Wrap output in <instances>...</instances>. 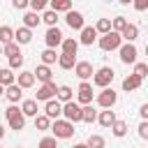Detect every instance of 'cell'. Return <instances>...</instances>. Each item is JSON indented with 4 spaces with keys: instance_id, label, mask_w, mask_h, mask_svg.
I'll return each mask as SVG.
<instances>
[{
    "instance_id": "11",
    "label": "cell",
    "mask_w": 148,
    "mask_h": 148,
    "mask_svg": "<svg viewBox=\"0 0 148 148\" xmlns=\"http://www.w3.org/2000/svg\"><path fill=\"white\" fill-rule=\"evenodd\" d=\"M65 23H67L72 30H79V32H81V30H83V25H86V21H83V14H81V12H74V9L65 14Z\"/></svg>"
},
{
    "instance_id": "44",
    "label": "cell",
    "mask_w": 148,
    "mask_h": 148,
    "mask_svg": "<svg viewBox=\"0 0 148 148\" xmlns=\"http://www.w3.org/2000/svg\"><path fill=\"white\" fill-rule=\"evenodd\" d=\"M28 5H30V0H12V7H14V9H18V12L28 9Z\"/></svg>"
},
{
    "instance_id": "8",
    "label": "cell",
    "mask_w": 148,
    "mask_h": 148,
    "mask_svg": "<svg viewBox=\"0 0 148 148\" xmlns=\"http://www.w3.org/2000/svg\"><path fill=\"white\" fill-rule=\"evenodd\" d=\"M62 116H65V120L67 123H79L81 120V106L72 99V102H67V104H62Z\"/></svg>"
},
{
    "instance_id": "13",
    "label": "cell",
    "mask_w": 148,
    "mask_h": 148,
    "mask_svg": "<svg viewBox=\"0 0 148 148\" xmlns=\"http://www.w3.org/2000/svg\"><path fill=\"white\" fill-rule=\"evenodd\" d=\"M74 74L81 79V81H88V79H92V74H95V69H92V65L88 62V60H76V67H74Z\"/></svg>"
},
{
    "instance_id": "2",
    "label": "cell",
    "mask_w": 148,
    "mask_h": 148,
    "mask_svg": "<svg viewBox=\"0 0 148 148\" xmlns=\"http://www.w3.org/2000/svg\"><path fill=\"white\" fill-rule=\"evenodd\" d=\"M51 132L56 139H69V136H74V125L67 123L65 118H58L51 123Z\"/></svg>"
},
{
    "instance_id": "50",
    "label": "cell",
    "mask_w": 148,
    "mask_h": 148,
    "mask_svg": "<svg viewBox=\"0 0 148 148\" xmlns=\"http://www.w3.org/2000/svg\"><path fill=\"white\" fill-rule=\"evenodd\" d=\"M146 56H148V44H146Z\"/></svg>"
},
{
    "instance_id": "42",
    "label": "cell",
    "mask_w": 148,
    "mask_h": 148,
    "mask_svg": "<svg viewBox=\"0 0 148 148\" xmlns=\"http://www.w3.org/2000/svg\"><path fill=\"white\" fill-rule=\"evenodd\" d=\"M23 67V56H14V58H9V69L14 72V69H21Z\"/></svg>"
},
{
    "instance_id": "29",
    "label": "cell",
    "mask_w": 148,
    "mask_h": 148,
    "mask_svg": "<svg viewBox=\"0 0 148 148\" xmlns=\"http://www.w3.org/2000/svg\"><path fill=\"white\" fill-rule=\"evenodd\" d=\"M58 56H60V53H56V49H44V51H42V65L51 67L53 62H58Z\"/></svg>"
},
{
    "instance_id": "17",
    "label": "cell",
    "mask_w": 148,
    "mask_h": 148,
    "mask_svg": "<svg viewBox=\"0 0 148 148\" xmlns=\"http://www.w3.org/2000/svg\"><path fill=\"white\" fill-rule=\"evenodd\" d=\"M14 42L18 44V46H23V44H30L32 42V30H28V28H18V30H14Z\"/></svg>"
},
{
    "instance_id": "21",
    "label": "cell",
    "mask_w": 148,
    "mask_h": 148,
    "mask_svg": "<svg viewBox=\"0 0 148 148\" xmlns=\"http://www.w3.org/2000/svg\"><path fill=\"white\" fill-rule=\"evenodd\" d=\"M60 49H62V53H67V56H76V51H79V39L65 37L62 44H60Z\"/></svg>"
},
{
    "instance_id": "19",
    "label": "cell",
    "mask_w": 148,
    "mask_h": 148,
    "mask_svg": "<svg viewBox=\"0 0 148 148\" xmlns=\"http://www.w3.org/2000/svg\"><path fill=\"white\" fill-rule=\"evenodd\" d=\"M141 83H143V79H139L136 74H130V76H125V79H123V90H125V92L139 90V88H141Z\"/></svg>"
},
{
    "instance_id": "15",
    "label": "cell",
    "mask_w": 148,
    "mask_h": 148,
    "mask_svg": "<svg viewBox=\"0 0 148 148\" xmlns=\"http://www.w3.org/2000/svg\"><path fill=\"white\" fill-rule=\"evenodd\" d=\"M35 81H37V79H35V74H32V72H28V69H21V72H18V76H16V86H18L21 90L32 88V86H35Z\"/></svg>"
},
{
    "instance_id": "31",
    "label": "cell",
    "mask_w": 148,
    "mask_h": 148,
    "mask_svg": "<svg viewBox=\"0 0 148 148\" xmlns=\"http://www.w3.org/2000/svg\"><path fill=\"white\" fill-rule=\"evenodd\" d=\"M81 120H83V123H95V120H97V111L92 109V104L81 106Z\"/></svg>"
},
{
    "instance_id": "16",
    "label": "cell",
    "mask_w": 148,
    "mask_h": 148,
    "mask_svg": "<svg viewBox=\"0 0 148 148\" xmlns=\"http://www.w3.org/2000/svg\"><path fill=\"white\" fill-rule=\"evenodd\" d=\"M120 37H123V42H125V44H134V42H136V37H139V28H136L134 23H127V25H125V30L120 32Z\"/></svg>"
},
{
    "instance_id": "37",
    "label": "cell",
    "mask_w": 148,
    "mask_h": 148,
    "mask_svg": "<svg viewBox=\"0 0 148 148\" xmlns=\"http://www.w3.org/2000/svg\"><path fill=\"white\" fill-rule=\"evenodd\" d=\"M2 56H7V58H14V56H21V46H18L16 42H12V44H7V46H2Z\"/></svg>"
},
{
    "instance_id": "43",
    "label": "cell",
    "mask_w": 148,
    "mask_h": 148,
    "mask_svg": "<svg viewBox=\"0 0 148 148\" xmlns=\"http://www.w3.org/2000/svg\"><path fill=\"white\" fill-rule=\"evenodd\" d=\"M136 130H139V136H141V139H146V141H148V120H141V123H139V127H136Z\"/></svg>"
},
{
    "instance_id": "20",
    "label": "cell",
    "mask_w": 148,
    "mask_h": 148,
    "mask_svg": "<svg viewBox=\"0 0 148 148\" xmlns=\"http://www.w3.org/2000/svg\"><path fill=\"white\" fill-rule=\"evenodd\" d=\"M116 120H118V118H116V111H111V109H104V111L97 113V123H99L102 127H111Z\"/></svg>"
},
{
    "instance_id": "35",
    "label": "cell",
    "mask_w": 148,
    "mask_h": 148,
    "mask_svg": "<svg viewBox=\"0 0 148 148\" xmlns=\"http://www.w3.org/2000/svg\"><path fill=\"white\" fill-rule=\"evenodd\" d=\"M51 123H53V120H49V118L42 113V116H37V118H35V130L46 132V130H51Z\"/></svg>"
},
{
    "instance_id": "24",
    "label": "cell",
    "mask_w": 148,
    "mask_h": 148,
    "mask_svg": "<svg viewBox=\"0 0 148 148\" xmlns=\"http://www.w3.org/2000/svg\"><path fill=\"white\" fill-rule=\"evenodd\" d=\"M49 9L56 12V14L58 12H65L67 14V12H72V0H51L49 2Z\"/></svg>"
},
{
    "instance_id": "46",
    "label": "cell",
    "mask_w": 148,
    "mask_h": 148,
    "mask_svg": "<svg viewBox=\"0 0 148 148\" xmlns=\"http://www.w3.org/2000/svg\"><path fill=\"white\" fill-rule=\"evenodd\" d=\"M139 116H141V120H148V104H141V109H139Z\"/></svg>"
},
{
    "instance_id": "47",
    "label": "cell",
    "mask_w": 148,
    "mask_h": 148,
    "mask_svg": "<svg viewBox=\"0 0 148 148\" xmlns=\"http://www.w3.org/2000/svg\"><path fill=\"white\" fill-rule=\"evenodd\" d=\"M72 148H88V146H86V143H74Z\"/></svg>"
},
{
    "instance_id": "12",
    "label": "cell",
    "mask_w": 148,
    "mask_h": 148,
    "mask_svg": "<svg viewBox=\"0 0 148 148\" xmlns=\"http://www.w3.org/2000/svg\"><path fill=\"white\" fill-rule=\"evenodd\" d=\"M95 42H97V30H95V25H83V30L79 32V44L92 46Z\"/></svg>"
},
{
    "instance_id": "30",
    "label": "cell",
    "mask_w": 148,
    "mask_h": 148,
    "mask_svg": "<svg viewBox=\"0 0 148 148\" xmlns=\"http://www.w3.org/2000/svg\"><path fill=\"white\" fill-rule=\"evenodd\" d=\"M58 65H60L62 69H74V67H76V56L60 53V56H58Z\"/></svg>"
},
{
    "instance_id": "39",
    "label": "cell",
    "mask_w": 148,
    "mask_h": 148,
    "mask_svg": "<svg viewBox=\"0 0 148 148\" xmlns=\"http://www.w3.org/2000/svg\"><path fill=\"white\" fill-rule=\"evenodd\" d=\"M30 12H35V14H39V12H46V7H49V2L46 0H30Z\"/></svg>"
},
{
    "instance_id": "18",
    "label": "cell",
    "mask_w": 148,
    "mask_h": 148,
    "mask_svg": "<svg viewBox=\"0 0 148 148\" xmlns=\"http://www.w3.org/2000/svg\"><path fill=\"white\" fill-rule=\"evenodd\" d=\"M32 74H35V79L42 81V83H51V81H53V72H51V67H46V65H37V69H35Z\"/></svg>"
},
{
    "instance_id": "40",
    "label": "cell",
    "mask_w": 148,
    "mask_h": 148,
    "mask_svg": "<svg viewBox=\"0 0 148 148\" xmlns=\"http://www.w3.org/2000/svg\"><path fill=\"white\" fill-rule=\"evenodd\" d=\"M132 74H136L139 79H146L148 76V62H134V72Z\"/></svg>"
},
{
    "instance_id": "28",
    "label": "cell",
    "mask_w": 148,
    "mask_h": 148,
    "mask_svg": "<svg viewBox=\"0 0 148 148\" xmlns=\"http://www.w3.org/2000/svg\"><path fill=\"white\" fill-rule=\"evenodd\" d=\"M14 42V28L9 25H0V46H7Z\"/></svg>"
},
{
    "instance_id": "27",
    "label": "cell",
    "mask_w": 148,
    "mask_h": 148,
    "mask_svg": "<svg viewBox=\"0 0 148 148\" xmlns=\"http://www.w3.org/2000/svg\"><path fill=\"white\" fill-rule=\"evenodd\" d=\"M5 97H7V99H9L12 104H16V102H18L21 97H23V90H21V88H18V86L14 83V86H9V88H5Z\"/></svg>"
},
{
    "instance_id": "45",
    "label": "cell",
    "mask_w": 148,
    "mask_h": 148,
    "mask_svg": "<svg viewBox=\"0 0 148 148\" xmlns=\"http://www.w3.org/2000/svg\"><path fill=\"white\" fill-rule=\"evenodd\" d=\"M132 7H134L136 12H146V9H148V0H134Z\"/></svg>"
},
{
    "instance_id": "51",
    "label": "cell",
    "mask_w": 148,
    "mask_h": 148,
    "mask_svg": "<svg viewBox=\"0 0 148 148\" xmlns=\"http://www.w3.org/2000/svg\"><path fill=\"white\" fill-rule=\"evenodd\" d=\"M0 56H2V46H0Z\"/></svg>"
},
{
    "instance_id": "48",
    "label": "cell",
    "mask_w": 148,
    "mask_h": 148,
    "mask_svg": "<svg viewBox=\"0 0 148 148\" xmlns=\"http://www.w3.org/2000/svg\"><path fill=\"white\" fill-rule=\"evenodd\" d=\"M2 136H5V127L0 125V139H2Z\"/></svg>"
},
{
    "instance_id": "49",
    "label": "cell",
    "mask_w": 148,
    "mask_h": 148,
    "mask_svg": "<svg viewBox=\"0 0 148 148\" xmlns=\"http://www.w3.org/2000/svg\"><path fill=\"white\" fill-rule=\"evenodd\" d=\"M0 95H5V88H2V86H0Z\"/></svg>"
},
{
    "instance_id": "14",
    "label": "cell",
    "mask_w": 148,
    "mask_h": 148,
    "mask_svg": "<svg viewBox=\"0 0 148 148\" xmlns=\"http://www.w3.org/2000/svg\"><path fill=\"white\" fill-rule=\"evenodd\" d=\"M44 116H46L49 120H58V118L62 116V104H60L58 99L46 102V104H44Z\"/></svg>"
},
{
    "instance_id": "10",
    "label": "cell",
    "mask_w": 148,
    "mask_h": 148,
    "mask_svg": "<svg viewBox=\"0 0 148 148\" xmlns=\"http://www.w3.org/2000/svg\"><path fill=\"white\" fill-rule=\"evenodd\" d=\"M118 53H120V62H125V65H134L136 62V46L134 44H125L123 42Z\"/></svg>"
},
{
    "instance_id": "1",
    "label": "cell",
    "mask_w": 148,
    "mask_h": 148,
    "mask_svg": "<svg viewBox=\"0 0 148 148\" xmlns=\"http://www.w3.org/2000/svg\"><path fill=\"white\" fill-rule=\"evenodd\" d=\"M5 118H7V125H9V130H16V132H21L23 127H25V116L21 113V109L18 106H7L5 109Z\"/></svg>"
},
{
    "instance_id": "23",
    "label": "cell",
    "mask_w": 148,
    "mask_h": 148,
    "mask_svg": "<svg viewBox=\"0 0 148 148\" xmlns=\"http://www.w3.org/2000/svg\"><path fill=\"white\" fill-rule=\"evenodd\" d=\"M16 83V74L9 69V67H2L0 69V86L2 88H9V86H14Z\"/></svg>"
},
{
    "instance_id": "3",
    "label": "cell",
    "mask_w": 148,
    "mask_h": 148,
    "mask_svg": "<svg viewBox=\"0 0 148 148\" xmlns=\"http://www.w3.org/2000/svg\"><path fill=\"white\" fill-rule=\"evenodd\" d=\"M97 44H99V49L102 51H118L120 46H123V37L118 35V32H109V35H102L99 39H97Z\"/></svg>"
},
{
    "instance_id": "34",
    "label": "cell",
    "mask_w": 148,
    "mask_h": 148,
    "mask_svg": "<svg viewBox=\"0 0 148 148\" xmlns=\"http://www.w3.org/2000/svg\"><path fill=\"white\" fill-rule=\"evenodd\" d=\"M86 146H88V148H104V146H106V141H104V136H102V134H90V136H88V141H86Z\"/></svg>"
},
{
    "instance_id": "38",
    "label": "cell",
    "mask_w": 148,
    "mask_h": 148,
    "mask_svg": "<svg viewBox=\"0 0 148 148\" xmlns=\"http://www.w3.org/2000/svg\"><path fill=\"white\" fill-rule=\"evenodd\" d=\"M42 21H44L49 28H56V23H58V14H56V12H51V9H46V12L42 14Z\"/></svg>"
},
{
    "instance_id": "33",
    "label": "cell",
    "mask_w": 148,
    "mask_h": 148,
    "mask_svg": "<svg viewBox=\"0 0 148 148\" xmlns=\"http://www.w3.org/2000/svg\"><path fill=\"white\" fill-rule=\"evenodd\" d=\"M95 30H97V35H109L111 32V18H97Z\"/></svg>"
},
{
    "instance_id": "52",
    "label": "cell",
    "mask_w": 148,
    "mask_h": 148,
    "mask_svg": "<svg viewBox=\"0 0 148 148\" xmlns=\"http://www.w3.org/2000/svg\"><path fill=\"white\" fill-rule=\"evenodd\" d=\"M0 69H2V67H0Z\"/></svg>"
},
{
    "instance_id": "41",
    "label": "cell",
    "mask_w": 148,
    "mask_h": 148,
    "mask_svg": "<svg viewBox=\"0 0 148 148\" xmlns=\"http://www.w3.org/2000/svg\"><path fill=\"white\" fill-rule=\"evenodd\" d=\"M37 148H58V139H56V136H44V139L37 143Z\"/></svg>"
},
{
    "instance_id": "6",
    "label": "cell",
    "mask_w": 148,
    "mask_h": 148,
    "mask_svg": "<svg viewBox=\"0 0 148 148\" xmlns=\"http://www.w3.org/2000/svg\"><path fill=\"white\" fill-rule=\"evenodd\" d=\"M116 102H118V92L113 88H104L97 95V106H102V109H113Z\"/></svg>"
},
{
    "instance_id": "7",
    "label": "cell",
    "mask_w": 148,
    "mask_h": 148,
    "mask_svg": "<svg viewBox=\"0 0 148 148\" xmlns=\"http://www.w3.org/2000/svg\"><path fill=\"white\" fill-rule=\"evenodd\" d=\"M76 104L79 106H88V104H92V83H88V81H81V86H79V90H76Z\"/></svg>"
},
{
    "instance_id": "32",
    "label": "cell",
    "mask_w": 148,
    "mask_h": 148,
    "mask_svg": "<svg viewBox=\"0 0 148 148\" xmlns=\"http://www.w3.org/2000/svg\"><path fill=\"white\" fill-rule=\"evenodd\" d=\"M111 134L118 136V139H123V136L127 134V123H125V120H116V123L111 125Z\"/></svg>"
},
{
    "instance_id": "4",
    "label": "cell",
    "mask_w": 148,
    "mask_h": 148,
    "mask_svg": "<svg viewBox=\"0 0 148 148\" xmlns=\"http://www.w3.org/2000/svg\"><path fill=\"white\" fill-rule=\"evenodd\" d=\"M111 81H113V69L111 67H99V69H95V74H92V86H97V88H109L111 86Z\"/></svg>"
},
{
    "instance_id": "9",
    "label": "cell",
    "mask_w": 148,
    "mask_h": 148,
    "mask_svg": "<svg viewBox=\"0 0 148 148\" xmlns=\"http://www.w3.org/2000/svg\"><path fill=\"white\" fill-rule=\"evenodd\" d=\"M62 32H60V28L56 25V28H49L46 30V35H44V42H46V49H56V46H60L62 44Z\"/></svg>"
},
{
    "instance_id": "25",
    "label": "cell",
    "mask_w": 148,
    "mask_h": 148,
    "mask_svg": "<svg viewBox=\"0 0 148 148\" xmlns=\"http://www.w3.org/2000/svg\"><path fill=\"white\" fill-rule=\"evenodd\" d=\"M39 21H42V16H39V14H35V12H25V14H23V28H28V30L37 28V25H39Z\"/></svg>"
},
{
    "instance_id": "26",
    "label": "cell",
    "mask_w": 148,
    "mask_h": 148,
    "mask_svg": "<svg viewBox=\"0 0 148 148\" xmlns=\"http://www.w3.org/2000/svg\"><path fill=\"white\" fill-rule=\"evenodd\" d=\"M37 102L35 99H23V104H21V113L23 116H30V118H37Z\"/></svg>"
},
{
    "instance_id": "53",
    "label": "cell",
    "mask_w": 148,
    "mask_h": 148,
    "mask_svg": "<svg viewBox=\"0 0 148 148\" xmlns=\"http://www.w3.org/2000/svg\"><path fill=\"white\" fill-rule=\"evenodd\" d=\"M0 148H2V146H0Z\"/></svg>"
},
{
    "instance_id": "22",
    "label": "cell",
    "mask_w": 148,
    "mask_h": 148,
    "mask_svg": "<svg viewBox=\"0 0 148 148\" xmlns=\"http://www.w3.org/2000/svg\"><path fill=\"white\" fill-rule=\"evenodd\" d=\"M56 99H58L60 104H67V102H72V99H74V90H72L69 86H58Z\"/></svg>"
},
{
    "instance_id": "5",
    "label": "cell",
    "mask_w": 148,
    "mask_h": 148,
    "mask_svg": "<svg viewBox=\"0 0 148 148\" xmlns=\"http://www.w3.org/2000/svg\"><path fill=\"white\" fill-rule=\"evenodd\" d=\"M56 92H58V86L51 81V83H42L39 88H37V92H35V102H51V99H56Z\"/></svg>"
},
{
    "instance_id": "36",
    "label": "cell",
    "mask_w": 148,
    "mask_h": 148,
    "mask_svg": "<svg viewBox=\"0 0 148 148\" xmlns=\"http://www.w3.org/2000/svg\"><path fill=\"white\" fill-rule=\"evenodd\" d=\"M125 25H127V18H125V16H116V18H111V30H113V32L120 35V32L125 30Z\"/></svg>"
}]
</instances>
